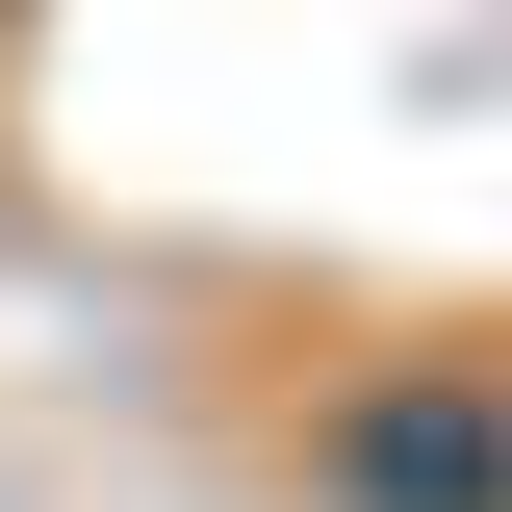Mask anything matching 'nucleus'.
<instances>
[{
  "mask_svg": "<svg viewBox=\"0 0 512 512\" xmlns=\"http://www.w3.org/2000/svg\"><path fill=\"white\" fill-rule=\"evenodd\" d=\"M333 512H512V359H436V384H333Z\"/></svg>",
  "mask_w": 512,
  "mask_h": 512,
  "instance_id": "obj_1",
  "label": "nucleus"
}]
</instances>
